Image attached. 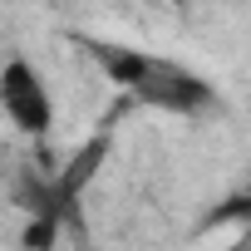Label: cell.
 <instances>
[{
	"label": "cell",
	"instance_id": "cell-4",
	"mask_svg": "<svg viewBox=\"0 0 251 251\" xmlns=\"http://www.w3.org/2000/svg\"><path fill=\"white\" fill-rule=\"evenodd\" d=\"M54 222H59L54 212H40V217L25 226V246H30V251H45V246L54 241Z\"/></svg>",
	"mask_w": 251,
	"mask_h": 251
},
{
	"label": "cell",
	"instance_id": "cell-1",
	"mask_svg": "<svg viewBox=\"0 0 251 251\" xmlns=\"http://www.w3.org/2000/svg\"><path fill=\"white\" fill-rule=\"evenodd\" d=\"M0 103H5L10 123L30 138H45L50 123H54V103H50V89L45 79L25 64V59H10L0 69Z\"/></svg>",
	"mask_w": 251,
	"mask_h": 251
},
{
	"label": "cell",
	"instance_id": "cell-2",
	"mask_svg": "<svg viewBox=\"0 0 251 251\" xmlns=\"http://www.w3.org/2000/svg\"><path fill=\"white\" fill-rule=\"evenodd\" d=\"M138 99H143V103H158V108H173V113H192V108H202V103L212 99V89H207L197 74H187L182 64L153 59V74H148V84L138 89Z\"/></svg>",
	"mask_w": 251,
	"mask_h": 251
},
{
	"label": "cell",
	"instance_id": "cell-3",
	"mask_svg": "<svg viewBox=\"0 0 251 251\" xmlns=\"http://www.w3.org/2000/svg\"><path fill=\"white\" fill-rule=\"evenodd\" d=\"M89 54L103 64V74L118 84V89H143L148 84V74H153V59L143 54V50H133V45H103V40H89Z\"/></svg>",
	"mask_w": 251,
	"mask_h": 251
},
{
	"label": "cell",
	"instance_id": "cell-5",
	"mask_svg": "<svg viewBox=\"0 0 251 251\" xmlns=\"http://www.w3.org/2000/svg\"><path fill=\"white\" fill-rule=\"evenodd\" d=\"M231 251H251V236H246V241H236V246H231Z\"/></svg>",
	"mask_w": 251,
	"mask_h": 251
}]
</instances>
